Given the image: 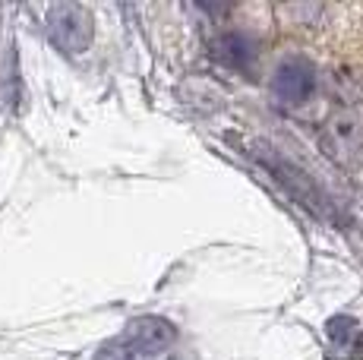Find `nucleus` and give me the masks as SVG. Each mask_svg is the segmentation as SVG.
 <instances>
[{"mask_svg":"<svg viewBox=\"0 0 363 360\" xmlns=\"http://www.w3.org/2000/svg\"><path fill=\"white\" fill-rule=\"evenodd\" d=\"M48 29H51V38L57 41V47H64L69 54H79L92 38V23H89L86 10L73 4L54 6L48 13Z\"/></svg>","mask_w":363,"mask_h":360,"instance_id":"f257e3e1","label":"nucleus"}]
</instances>
